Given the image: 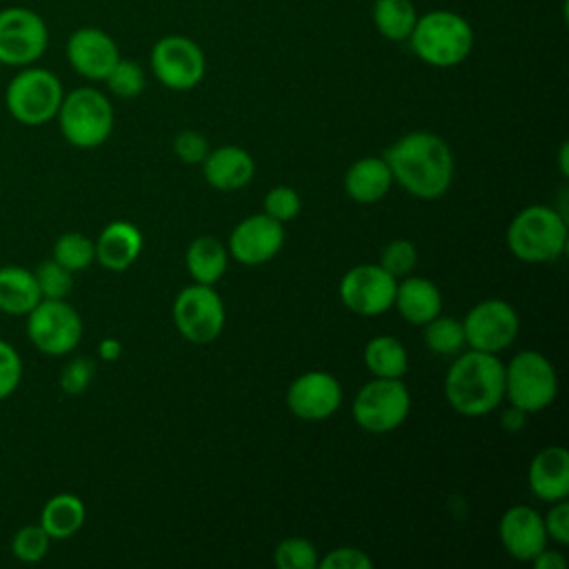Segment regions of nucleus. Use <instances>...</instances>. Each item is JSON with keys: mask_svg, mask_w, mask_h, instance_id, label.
<instances>
[{"mask_svg": "<svg viewBox=\"0 0 569 569\" xmlns=\"http://www.w3.org/2000/svg\"><path fill=\"white\" fill-rule=\"evenodd\" d=\"M382 158L389 164L393 180L418 200H438L451 187L453 153L436 133H405Z\"/></svg>", "mask_w": 569, "mask_h": 569, "instance_id": "f257e3e1", "label": "nucleus"}, {"mask_svg": "<svg viewBox=\"0 0 569 569\" xmlns=\"http://www.w3.org/2000/svg\"><path fill=\"white\" fill-rule=\"evenodd\" d=\"M445 398L467 418H480L505 400V365L498 353L478 349L456 353L445 373Z\"/></svg>", "mask_w": 569, "mask_h": 569, "instance_id": "f03ea898", "label": "nucleus"}, {"mask_svg": "<svg viewBox=\"0 0 569 569\" xmlns=\"http://www.w3.org/2000/svg\"><path fill=\"white\" fill-rule=\"evenodd\" d=\"M407 42L420 62L449 69L469 58L473 49V29L458 11L433 9L418 16Z\"/></svg>", "mask_w": 569, "mask_h": 569, "instance_id": "7ed1b4c3", "label": "nucleus"}, {"mask_svg": "<svg viewBox=\"0 0 569 569\" xmlns=\"http://www.w3.org/2000/svg\"><path fill=\"white\" fill-rule=\"evenodd\" d=\"M567 218L547 204L520 209L507 227V247L522 262H551L567 249Z\"/></svg>", "mask_w": 569, "mask_h": 569, "instance_id": "20e7f679", "label": "nucleus"}, {"mask_svg": "<svg viewBox=\"0 0 569 569\" xmlns=\"http://www.w3.org/2000/svg\"><path fill=\"white\" fill-rule=\"evenodd\" d=\"M56 120L62 138L71 147L96 149L104 144L113 131V107L102 91L78 87L64 93Z\"/></svg>", "mask_w": 569, "mask_h": 569, "instance_id": "39448f33", "label": "nucleus"}, {"mask_svg": "<svg viewBox=\"0 0 569 569\" xmlns=\"http://www.w3.org/2000/svg\"><path fill=\"white\" fill-rule=\"evenodd\" d=\"M64 89L60 78L44 67H22L7 84L4 107L9 116L27 127H40L56 118Z\"/></svg>", "mask_w": 569, "mask_h": 569, "instance_id": "423d86ee", "label": "nucleus"}, {"mask_svg": "<svg viewBox=\"0 0 569 569\" xmlns=\"http://www.w3.org/2000/svg\"><path fill=\"white\" fill-rule=\"evenodd\" d=\"M558 393V373L551 360L533 349L516 353L505 367V398L509 405L536 413L549 407Z\"/></svg>", "mask_w": 569, "mask_h": 569, "instance_id": "0eeeda50", "label": "nucleus"}, {"mask_svg": "<svg viewBox=\"0 0 569 569\" xmlns=\"http://www.w3.org/2000/svg\"><path fill=\"white\" fill-rule=\"evenodd\" d=\"M411 398L402 378H371L353 398V420L369 433H389L409 416Z\"/></svg>", "mask_w": 569, "mask_h": 569, "instance_id": "6e6552de", "label": "nucleus"}, {"mask_svg": "<svg viewBox=\"0 0 569 569\" xmlns=\"http://www.w3.org/2000/svg\"><path fill=\"white\" fill-rule=\"evenodd\" d=\"M178 333L193 345L213 342L224 329V302L211 284L184 287L171 307Z\"/></svg>", "mask_w": 569, "mask_h": 569, "instance_id": "1a4fd4ad", "label": "nucleus"}, {"mask_svg": "<svg viewBox=\"0 0 569 569\" xmlns=\"http://www.w3.org/2000/svg\"><path fill=\"white\" fill-rule=\"evenodd\" d=\"M27 336L44 356H67L82 338V318L64 300L42 298L27 313Z\"/></svg>", "mask_w": 569, "mask_h": 569, "instance_id": "9d476101", "label": "nucleus"}, {"mask_svg": "<svg viewBox=\"0 0 569 569\" xmlns=\"http://www.w3.org/2000/svg\"><path fill=\"white\" fill-rule=\"evenodd\" d=\"M49 47V27L40 13L27 7L0 9V64L29 67Z\"/></svg>", "mask_w": 569, "mask_h": 569, "instance_id": "9b49d317", "label": "nucleus"}, {"mask_svg": "<svg viewBox=\"0 0 569 569\" xmlns=\"http://www.w3.org/2000/svg\"><path fill=\"white\" fill-rule=\"evenodd\" d=\"M151 71L173 91H189L204 78L207 58L202 47L187 36H164L160 38L149 56Z\"/></svg>", "mask_w": 569, "mask_h": 569, "instance_id": "f8f14e48", "label": "nucleus"}, {"mask_svg": "<svg viewBox=\"0 0 569 569\" xmlns=\"http://www.w3.org/2000/svg\"><path fill=\"white\" fill-rule=\"evenodd\" d=\"M460 322L467 347L487 353H498L507 349L516 340L520 329L516 309L500 298H487L473 305Z\"/></svg>", "mask_w": 569, "mask_h": 569, "instance_id": "ddd939ff", "label": "nucleus"}, {"mask_svg": "<svg viewBox=\"0 0 569 569\" xmlns=\"http://www.w3.org/2000/svg\"><path fill=\"white\" fill-rule=\"evenodd\" d=\"M396 282L398 280L380 264H356L342 276L338 293L349 311L358 316H380L393 307Z\"/></svg>", "mask_w": 569, "mask_h": 569, "instance_id": "4468645a", "label": "nucleus"}, {"mask_svg": "<svg viewBox=\"0 0 569 569\" xmlns=\"http://www.w3.org/2000/svg\"><path fill=\"white\" fill-rule=\"evenodd\" d=\"M284 244L282 222L269 218L264 211L249 216L236 224L229 236L227 251L233 260L247 267L269 262Z\"/></svg>", "mask_w": 569, "mask_h": 569, "instance_id": "2eb2a0df", "label": "nucleus"}, {"mask_svg": "<svg viewBox=\"0 0 569 569\" xmlns=\"http://www.w3.org/2000/svg\"><path fill=\"white\" fill-rule=\"evenodd\" d=\"M287 407L300 420H325L342 402V387L329 371H305L287 389Z\"/></svg>", "mask_w": 569, "mask_h": 569, "instance_id": "dca6fc26", "label": "nucleus"}, {"mask_svg": "<svg viewBox=\"0 0 569 569\" xmlns=\"http://www.w3.org/2000/svg\"><path fill=\"white\" fill-rule=\"evenodd\" d=\"M67 60L78 76L98 82L120 60V49L100 27H80L67 40Z\"/></svg>", "mask_w": 569, "mask_h": 569, "instance_id": "f3484780", "label": "nucleus"}, {"mask_svg": "<svg viewBox=\"0 0 569 569\" xmlns=\"http://www.w3.org/2000/svg\"><path fill=\"white\" fill-rule=\"evenodd\" d=\"M498 538L505 551L520 562H531L549 540L542 516L529 505H513L500 516Z\"/></svg>", "mask_w": 569, "mask_h": 569, "instance_id": "a211bd4d", "label": "nucleus"}, {"mask_svg": "<svg viewBox=\"0 0 569 569\" xmlns=\"http://www.w3.org/2000/svg\"><path fill=\"white\" fill-rule=\"evenodd\" d=\"M527 482L538 500L556 502L569 496V451L562 445L540 449L527 471Z\"/></svg>", "mask_w": 569, "mask_h": 569, "instance_id": "6ab92c4d", "label": "nucleus"}, {"mask_svg": "<svg viewBox=\"0 0 569 569\" xmlns=\"http://www.w3.org/2000/svg\"><path fill=\"white\" fill-rule=\"evenodd\" d=\"M202 176L209 187L218 191H236L251 182L256 173V162L249 151L236 144H222L209 149L207 158L200 162Z\"/></svg>", "mask_w": 569, "mask_h": 569, "instance_id": "aec40b11", "label": "nucleus"}, {"mask_svg": "<svg viewBox=\"0 0 569 569\" xmlns=\"http://www.w3.org/2000/svg\"><path fill=\"white\" fill-rule=\"evenodd\" d=\"M93 244H96V260L104 269L124 271L138 260L142 251V233L136 224L127 220H113L100 231Z\"/></svg>", "mask_w": 569, "mask_h": 569, "instance_id": "412c9836", "label": "nucleus"}, {"mask_svg": "<svg viewBox=\"0 0 569 569\" xmlns=\"http://www.w3.org/2000/svg\"><path fill=\"white\" fill-rule=\"evenodd\" d=\"M393 307L409 325H427L442 311V293L440 289L420 276H405L396 282Z\"/></svg>", "mask_w": 569, "mask_h": 569, "instance_id": "4be33fe9", "label": "nucleus"}, {"mask_svg": "<svg viewBox=\"0 0 569 569\" xmlns=\"http://www.w3.org/2000/svg\"><path fill=\"white\" fill-rule=\"evenodd\" d=\"M393 176L385 158L365 156L356 160L345 173V191L360 204L380 202L391 189Z\"/></svg>", "mask_w": 569, "mask_h": 569, "instance_id": "5701e85b", "label": "nucleus"}, {"mask_svg": "<svg viewBox=\"0 0 569 569\" xmlns=\"http://www.w3.org/2000/svg\"><path fill=\"white\" fill-rule=\"evenodd\" d=\"M42 300L33 271L20 264L0 267V311L7 316H27Z\"/></svg>", "mask_w": 569, "mask_h": 569, "instance_id": "b1692460", "label": "nucleus"}, {"mask_svg": "<svg viewBox=\"0 0 569 569\" xmlns=\"http://www.w3.org/2000/svg\"><path fill=\"white\" fill-rule=\"evenodd\" d=\"M84 518L87 509L80 496L62 491L44 502L38 525L49 533L51 540H67L82 529Z\"/></svg>", "mask_w": 569, "mask_h": 569, "instance_id": "393cba45", "label": "nucleus"}, {"mask_svg": "<svg viewBox=\"0 0 569 569\" xmlns=\"http://www.w3.org/2000/svg\"><path fill=\"white\" fill-rule=\"evenodd\" d=\"M184 264L193 282L213 287L229 267V251L218 238L200 236L189 242L184 253Z\"/></svg>", "mask_w": 569, "mask_h": 569, "instance_id": "a878e982", "label": "nucleus"}, {"mask_svg": "<svg viewBox=\"0 0 569 569\" xmlns=\"http://www.w3.org/2000/svg\"><path fill=\"white\" fill-rule=\"evenodd\" d=\"M365 367L373 378H405L409 356L405 345L393 336H376L365 345Z\"/></svg>", "mask_w": 569, "mask_h": 569, "instance_id": "bb28decb", "label": "nucleus"}, {"mask_svg": "<svg viewBox=\"0 0 569 569\" xmlns=\"http://www.w3.org/2000/svg\"><path fill=\"white\" fill-rule=\"evenodd\" d=\"M371 18L382 38L405 42L418 20V11L411 0H373Z\"/></svg>", "mask_w": 569, "mask_h": 569, "instance_id": "cd10ccee", "label": "nucleus"}, {"mask_svg": "<svg viewBox=\"0 0 569 569\" xmlns=\"http://www.w3.org/2000/svg\"><path fill=\"white\" fill-rule=\"evenodd\" d=\"M422 327H425L422 338L427 349H431L438 356H456L467 347L462 322L453 316L438 313Z\"/></svg>", "mask_w": 569, "mask_h": 569, "instance_id": "c85d7f7f", "label": "nucleus"}, {"mask_svg": "<svg viewBox=\"0 0 569 569\" xmlns=\"http://www.w3.org/2000/svg\"><path fill=\"white\" fill-rule=\"evenodd\" d=\"M51 258L64 269H69L71 273H78V271H84L96 260V244L89 236L80 231H67L58 236V240L53 242Z\"/></svg>", "mask_w": 569, "mask_h": 569, "instance_id": "c756f323", "label": "nucleus"}, {"mask_svg": "<svg viewBox=\"0 0 569 569\" xmlns=\"http://www.w3.org/2000/svg\"><path fill=\"white\" fill-rule=\"evenodd\" d=\"M102 82H107V89L113 96L129 100V98H136V96L142 93V89H144V71H142V67L136 60L120 58Z\"/></svg>", "mask_w": 569, "mask_h": 569, "instance_id": "7c9ffc66", "label": "nucleus"}, {"mask_svg": "<svg viewBox=\"0 0 569 569\" xmlns=\"http://www.w3.org/2000/svg\"><path fill=\"white\" fill-rule=\"evenodd\" d=\"M318 551L305 538H284L273 549V562L280 569H316Z\"/></svg>", "mask_w": 569, "mask_h": 569, "instance_id": "2f4dec72", "label": "nucleus"}, {"mask_svg": "<svg viewBox=\"0 0 569 569\" xmlns=\"http://www.w3.org/2000/svg\"><path fill=\"white\" fill-rule=\"evenodd\" d=\"M33 276H36L42 298L64 300L73 289V273L69 269H64L62 264H58L53 258L40 262L38 269L33 271Z\"/></svg>", "mask_w": 569, "mask_h": 569, "instance_id": "473e14b6", "label": "nucleus"}, {"mask_svg": "<svg viewBox=\"0 0 569 569\" xmlns=\"http://www.w3.org/2000/svg\"><path fill=\"white\" fill-rule=\"evenodd\" d=\"M51 538L40 525H24L11 538V553L20 562H40L49 551Z\"/></svg>", "mask_w": 569, "mask_h": 569, "instance_id": "72a5a7b5", "label": "nucleus"}, {"mask_svg": "<svg viewBox=\"0 0 569 569\" xmlns=\"http://www.w3.org/2000/svg\"><path fill=\"white\" fill-rule=\"evenodd\" d=\"M387 273H391L396 280L409 276L416 264H418V249L411 240L396 238L387 242L380 251V262H378Z\"/></svg>", "mask_w": 569, "mask_h": 569, "instance_id": "f704fd0d", "label": "nucleus"}, {"mask_svg": "<svg viewBox=\"0 0 569 569\" xmlns=\"http://www.w3.org/2000/svg\"><path fill=\"white\" fill-rule=\"evenodd\" d=\"M262 207H264V213L269 218H273V220L284 224V222L293 220L300 213L302 200H300V193L293 187L278 184L271 191H267Z\"/></svg>", "mask_w": 569, "mask_h": 569, "instance_id": "c9c22d12", "label": "nucleus"}, {"mask_svg": "<svg viewBox=\"0 0 569 569\" xmlns=\"http://www.w3.org/2000/svg\"><path fill=\"white\" fill-rule=\"evenodd\" d=\"M93 373H96V365L93 360L84 358V356H78L73 360H69L62 371H60V389L67 393V396H80L87 391V387L91 385L93 380Z\"/></svg>", "mask_w": 569, "mask_h": 569, "instance_id": "e433bc0d", "label": "nucleus"}, {"mask_svg": "<svg viewBox=\"0 0 569 569\" xmlns=\"http://www.w3.org/2000/svg\"><path fill=\"white\" fill-rule=\"evenodd\" d=\"M22 380V358L13 345L0 338V400H7Z\"/></svg>", "mask_w": 569, "mask_h": 569, "instance_id": "4c0bfd02", "label": "nucleus"}, {"mask_svg": "<svg viewBox=\"0 0 569 569\" xmlns=\"http://www.w3.org/2000/svg\"><path fill=\"white\" fill-rule=\"evenodd\" d=\"M173 153L184 164H200L209 153V140L193 129H184L173 138Z\"/></svg>", "mask_w": 569, "mask_h": 569, "instance_id": "58836bf2", "label": "nucleus"}, {"mask_svg": "<svg viewBox=\"0 0 569 569\" xmlns=\"http://www.w3.org/2000/svg\"><path fill=\"white\" fill-rule=\"evenodd\" d=\"M322 569H371L373 560L358 547H338L318 560Z\"/></svg>", "mask_w": 569, "mask_h": 569, "instance_id": "ea45409f", "label": "nucleus"}, {"mask_svg": "<svg viewBox=\"0 0 569 569\" xmlns=\"http://www.w3.org/2000/svg\"><path fill=\"white\" fill-rule=\"evenodd\" d=\"M547 538H551L558 545H569V505L567 500L551 502V509L542 516Z\"/></svg>", "mask_w": 569, "mask_h": 569, "instance_id": "a19ab883", "label": "nucleus"}, {"mask_svg": "<svg viewBox=\"0 0 569 569\" xmlns=\"http://www.w3.org/2000/svg\"><path fill=\"white\" fill-rule=\"evenodd\" d=\"M527 416H529L527 411L509 405V409H505L502 416H500V425L507 433H518V431H522V427L527 422Z\"/></svg>", "mask_w": 569, "mask_h": 569, "instance_id": "79ce46f5", "label": "nucleus"}, {"mask_svg": "<svg viewBox=\"0 0 569 569\" xmlns=\"http://www.w3.org/2000/svg\"><path fill=\"white\" fill-rule=\"evenodd\" d=\"M531 565L536 569H565L567 567V558L560 551H549L547 547L542 551H538L531 558Z\"/></svg>", "mask_w": 569, "mask_h": 569, "instance_id": "37998d69", "label": "nucleus"}, {"mask_svg": "<svg viewBox=\"0 0 569 569\" xmlns=\"http://www.w3.org/2000/svg\"><path fill=\"white\" fill-rule=\"evenodd\" d=\"M98 356L107 362H113L122 356V342L118 338H102L98 345Z\"/></svg>", "mask_w": 569, "mask_h": 569, "instance_id": "c03bdc74", "label": "nucleus"}, {"mask_svg": "<svg viewBox=\"0 0 569 569\" xmlns=\"http://www.w3.org/2000/svg\"><path fill=\"white\" fill-rule=\"evenodd\" d=\"M567 156H569V144H567V142H562V147H560V156H558V164H560V173H562V176H567V173H569V160H567Z\"/></svg>", "mask_w": 569, "mask_h": 569, "instance_id": "a18cd8bd", "label": "nucleus"}]
</instances>
